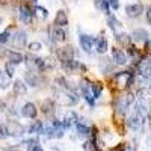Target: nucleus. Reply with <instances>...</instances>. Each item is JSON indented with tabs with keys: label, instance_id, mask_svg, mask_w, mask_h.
<instances>
[{
	"label": "nucleus",
	"instance_id": "4c0bfd02",
	"mask_svg": "<svg viewBox=\"0 0 151 151\" xmlns=\"http://www.w3.org/2000/svg\"><path fill=\"white\" fill-rule=\"evenodd\" d=\"M5 55H8V50H6L3 45H0V58H3Z\"/></svg>",
	"mask_w": 151,
	"mask_h": 151
},
{
	"label": "nucleus",
	"instance_id": "f8f14e48",
	"mask_svg": "<svg viewBox=\"0 0 151 151\" xmlns=\"http://www.w3.org/2000/svg\"><path fill=\"white\" fill-rule=\"evenodd\" d=\"M112 59H113V62H115L116 65H124V64H127L129 56H127L125 52H122L121 48H115V47H113L112 48Z\"/></svg>",
	"mask_w": 151,
	"mask_h": 151
},
{
	"label": "nucleus",
	"instance_id": "5701e85b",
	"mask_svg": "<svg viewBox=\"0 0 151 151\" xmlns=\"http://www.w3.org/2000/svg\"><path fill=\"white\" fill-rule=\"evenodd\" d=\"M8 59H9L8 62H11L14 65H18L21 62H24V56L20 52H14V50H9L8 52Z\"/></svg>",
	"mask_w": 151,
	"mask_h": 151
},
{
	"label": "nucleus",
	"instance_id": "39448f33",
	"mask_svg": "<svg viewBox=\"0 0 151 151\" xmlns=\"http://www.w3.org/2000/svg\"><path fill=\"white\" fill-rule=\"evenodd\" d=\"M79 42H80V47L85 53L89 55L94 48V36L88 35V33H80L79 35Z\"/></svg>",
	"mask_w": 151,
	"mask_h": 151
},
{
	"label": "nucleus",
	"instance_id": "9d476101",
	"mask_svg": "<svg viewBox=\"0 0 151 151\" xmlns=\"http://www.w3.org/2000/svg\"><path fill=\"white\" fill-rule=\"evenodd\" d=\"M11 41H12V45L14 47H18V48L26 47V44H27V33L24 30H18V32L14 33V36L11 38Z\"/></svg>",
	"mask_w": 151,
	"mask_h": 151
},
{
	"label": "nucleus",
	"instance_id": "f257e3e1",
	"mask_svg": "<svg viewBox=\"0 0 151 151\" xmlns=\"http://www.w3.org/2000/svg\"><path fill=\"white\" fill-rule=\"evenodd\" d=\"M144 119H145V115H142L139 110L134 109L133 113L127 118L129 129L133 130V132H141V130H142V125H144Z\"/></svg>",
	"mask_w": 151,
	"mask_h": 151
},
{
	"label": "nucleus",
	"instance_id": "a19ab883",
	"mask_svg": "<svg viewBox=\"0 0 151 151\" xmlns=\"http://www.w3.org/2000/svg\"><path fill=\"white\" fill-rule=\"evenodd\" d=\"M122 151H134V150H133V148H132V147H127V145H125V147H124V150H122Z\"/></svg>",
	"mask_w": 151,
	"mask_h": 151
},
{
	"label": "nucleus",
	"instance_id": "6e6552de",
	"mask_svg": "<svg viewBox=\"0 0 151 151\" xmlns=\"http://www.w3.org/2000/svg\"><path fill=\"white\" fill-rule=\"evenodd\" d=\"M26 62H27L30 67H33V68L36 70V73H41V71H44V70L47 68L45 59H42V58H35V56H32V55H27V56H26Z\"/></svg>",
	"mask_w": 151,
	"mask_h": 151
},
{
	"label": "nucleus",
	"instance_id": "4be33fe9",
	"mask_svg": "<svg viewBox=\"0 0 151 151\" xmlns=\"http://www.w3.org/2000/svg\"><path fill=\"white\" fill-rule=\"evenodd\" d=\"M60 65H62V68H64L67 73H74L77 68H80V67H82L80 62H79V60H74V59L67 60V62H60Z\"/></svg>",
	"mask_w": 151,
	"mask_h": 151
},
{
	"label": "nucleus",
	"instance_id": "f3484780",
	"mask_svg": "<svg viewBox=\"0 0 151 151\" xmlns=\"http://www.w3.org/2000/svg\"><path fill=\"white\" fill-rule=\"evenodd\" d=\"M50 35H52V40H53L55 42H64L65 38H67L65 30L62 29V27H56V26L50 30Z\"/></svg>",
	"mask_w": 151,
	"mask_h": 151
},
{
	"label": "nucleus",
	"instance_id": "ea45409f",
	"mask_svg": "<svg viewBox=\"0 0 151 151\" xmlns=\"http://www.w3.org/2000/svg\"><path fill=\"white\" fill-rule=\"evenodd\" d=\"M145 48L148 50V52H150V50H151V41H150V40H148V41L145 42Z\"/></svg>",
	"mask_w": 151,
	"mask_h": 151
},
{
	"label": "nucleus",
	"instance_id": "37998d69",
	"mask_svg": "<svg viewBox=\"0 0 151 151\" xmlns=\"http://www.w3.org/2000/svg\"><path fill=\"white\" fill-rule=\"evenodd\" d=\"M0 24H2V18H0Z\"/></svg>",
	"mask_w": 151,
	"mask_h": 151
},
{
	"label": "nucleus",
	"instance_id": "ddd939ff",
	"mask_svg": "<svg viewBox=\"0 0 151 151\" xmlns=\"http://www.w3.org/2000/svg\"><path fill=\"white\" fill-rule=\"evenodd\" d=\"M20 113H21V116H24V118L35 119L36 118V113H38V109H36V106L33 103H26V104H23Z\"/></svg>",
	"mask_w": 151,
	"mask_h": 151
},
{
	"label": "nucleus",
	"instance_id": "393cba45",
	"mask_svg": "<svg viewBox=\"0 0 151 151\" xmlns=\"http://www.w3.org/2000/svg\"><path fill=\"white\" fill-rule=\"evenodd\" d=\"M24 145H26L27 151H44L41 144L38 142V139H27L24 141Z\"/></svg>",
	"mask_w": 151,
	"mask_h": 151
},
{
	"label": "nucleus",
	"instance_id": "0eeeda50",
	"mask_svg": "<svg viewBox=\"0 0 151 151\" xmlns=\"http://www.w3.org/2000/svg\"><path fill=\"white\" fill-rule=\"evenodd\" d=\"M80 91H82V97L85 98V101L89 104V106H94L95 104V98H94L92 91H91V85L88 83L86 80H83L80 83Z\"/></svg>",
	"mask_w": 151,
	"mask_h": 151
},
{
	"label": "nucleus",
	"instance_id": "e433bc0d",
	"mask_svg": "<svg viewBox=\"0 0 151 151\" xmlns=\"http://www.w3.org/2000/svg\"><path fill=\"white\" fill-rule=\"evenodd\" d=\"M145 14H147V21H148V24L151 26V6L147 8V12H145Z\"/></svg>",
	"mask_w": 151,
	"mask_h": 151
},
{
	"label": "nucleus",
	"instance_id": "7c9ffc66",
	"mask_svg": "<svg viewBox=\"0 0 151 151\" xmlns=\"http://www.w3.org/2000/svg\"><path fill=\"white\" fill-rule=\"evenodd\" d=\"M115 40H116V42H119V44H122V45H129L130 44V36L127 35V33H115Z\"/></svg>",
	"mask_w": 151,
	"mask_h": 151
},
{
	"label": "nucleus",
	"instance_id": "f704fd0d",
	"mask_svg": "<svg viewBox=\"0 0 151 151\" xmlns=\"http://www.w3.org/2000/svg\"><path fill=\"white\" fill-rule=\"evenodd\" d=\"M107 5H109V8H112V9H118L119 8V0H107Z\"/></svg>",
	"mask_w": 151,
	"mask_h": 151
},
{
	"label": "nucleus",
	"instance_id": "dca6fc26",
	"mask_svg": "<svg viewBox=\"0 0 151 151\" xmlns=\"http://www.w3.org/2000/svg\"><path fill=\"white\" fill-rule=\"evenodd\" d=\"M53 23H55L56 27H65V26H68V17L65 14V11L59 9L56 12V17H55V21Z\"/></svg>",
	"mask_w": 151,
	"mask_h": 151
},
{
	"label": "nucleus",
	"instance_id": "9b49d317",
	"mask_svg": "<svg viewBox=\"0 0 151 151\" xmlns=\"http://www.w3.org/2000/svg\"><path fill=\"white\" fill-rule=\"evenodd\" d=\"M77 122H79V115H77V113H76L74 110H68V112L65 113L64 119H62V125H64L65 130L74 127V125L77 124Z\"/></svg>",
	"mask_w": 151,
	"mask_h": 151
},
{
	"label": "nucleus",
	"instance_id": "c756f323",
	"mask_svg": "<svg viewBox=\"0 0 151 151\" xmlns=\"http://www.w3.org/2000/svg\"><path fill=\"white\" fill-rule=\"evenodd\" d=\"M91 91H92L94 98L97 100L100 95H101V92H103V83H101V82H95V83H92V85H91Z\"/></svg>",
	"mask_w": 151,
	"mask_h": 151
},
{
	"label": "nucleus",
	"instance_id": "58836bf2",
	"mask_svg": "<svg viewBox=\"0 0 151 151\" xmlns=\"http://www.w3.org/2000/svg\"><path fill=\"white\" fill-rule=\"evenodd\" d=\"M2 151H18L17 147H8V148H3Z\"/></svg>",
	"mask_w": 151,
	"mask_h": 151
},
{
	"label": "nucleus",
	"instance_id": "a878e982",
	"mask_svg": "<svg viewBox=\"0 0 151 151\" xmlns=\"http://www.w3.org/2000/svg\"><path fill=\"white\" fill-rule=\"evenodd\" d=\"M27 132H29L30 134H41V133L44 132V124H42L41 121H33V124L27 129Z\"/></svg>",
	"mask_w": 151,
	"mask_h": 151
},
{
	"label": "nucleus",
	"instance_id": "a211bd4d",
	"mask_svg": "<svg viewBox=\"0 0 151 151\" xmlns=\"http://www.w3.org/2000/svg\"><path fill=\"white\" fill-rule=\"evenodd\" d=\"M132 40L139 41V42H147L150 40V33L145 29H136L132 32Z\"/></svg>",
	"mask_w": 151,
	"mask_h": 151
},
{
	"label": "nucleus",
	"instance_id": "2f4dec72",
	"mask_svg": "<svg viewBox=\"0 0 151 151\" xmlns=\"http://www.w3.org/2000/svg\"><path fill=\"white\" fill-rule=\"evenodd\" d=\"M3 71L9 76V77H12V76L15 74V65H14V64H11V62H6V64H5V70H3Z\"/></svg>",
	"mask_w": 151,
	"mask_h": 151
},
{
	"label": "nucleus",
	"instance_id": "7ed1b4c3",
	"mask_svg": "<svg viewBox=\"0 0 151 151\" xmlns=\"http://www.w3.org/2000/svg\"><path fill=\"white\" fill-rule=\"evenodd\" d=\"M5 132H6V136H23L26 133V127L23 124H20L18 121H8V124L5 125Z\"/></svg>",
	"mask_w": 151,
	"mask_h": 151
},
{
	"label": "nucleus",
	"instance_id": "6ab92c4d",
	"mask_svg": "<svg viewBox=\"0 0 151 151\" xmlns=\"http://www.w3.org/2000/svg\"><path fill=\"white\" fill-rule=\"evenodd\" d=\"M41 110H42L44 115H47V116L53 115L55 110H56V104H55V101H53V100H50V98L44 100V103L41 104Z\"/></svg>",
	"mask_w": 151,
	"mask_h": 151
},
{
	"label": "nucleus",
	"instance_id": "412c9836",
	"mask_svg": "<svg viewBox=\"0 0 151 151\" xmlns=\"http://www.w3.org/2000/svg\"><path fill=\"white\" fill-rule=\"evenodd\" d=\"M76 130H77V134L82 136V137H89L91 136V127L86 125V122H83V119L76 124Z\"/></svg>",
	"mask_w": 151,
	"mask_h": 151
},
{
	"label": "nucleus",
	"instance_id": "aec40b11",
	"mask_svg": "<svg viewBox=\"0 0 151 151\" xmlns=\"http://www.w3.org/2000/svg\"><path fill=\"white\" fill-rule=\"evenodd\" d=\"M132 76H134L132 71H121V73H116V74H115V80H116L121 86H127Z\"/></svg>",
	"mask_w": 151,
	"mask_h": 151
},
{
	"label": "nucleus",
	"instance_id": "423d86ee",
	"mask_svg": "<svg viewBox=\"0 0 151 151\" xmlns=\"http://www.w3.org/2000/svg\"><path fill=\"white\" fill-rule=\"evenodd\" d=\"M33 9H30L29 5L26 3H21L20 5V21L24 23V24H30L32 20H33Z\"/></svg>",
	"mask_w": 151,
	"mask_h": 151
},
{
	"label": "nucleus",
	"instance_id": "1a4fd4ad",
	"mask_svg": "<svg viewBox=\"0 0 151 151\" xmlns=\"http://www.w3.org/2000/svg\"><path fill=\"white\" fill-rule=\"evenodd\" d=\"M24 80H26V85H29V86H40V83L42 82L40 73L32 71V70L24 71Z\"/></svg>",
	"mask_w": 151,
	"mask_h": 151
},
{
	"label": "nucleus",
	"instance_id": "c85d7f7f",
	"mask_svg": "<svg viewBox=\"0 0 151 151\" xmlns=\"http://www.w3.org/2000/svg\"><path fill=\"white\" fill-rule=\"evenodd\" d=\"M129 55H130V58L133 59V62L134 64H139L141 62V53H139V50H137L136 47H133V45H129Z\"/></svg>",
	"mask_w": 151,
	"mask_h": 151
},
{
	"label": "nucleus",
	"instance_id": "f03ea898",
	"mask_svg": "<svg viewBox=\"0 0 151 151\" xmlns=\"http://www.w3.org/2000/svg\"><path fill=\"white\" fill-rule=\"evenodd\" d=\"M134 101V97L133 94H127V95H122L121 98H118V101L115 104V110L118 115H125L130 107V104Z\"/></svg>",
	"mask_w": 151,
	"mask_h": 151
},
{
	"label": "nucleus",
	"instance_id": "c9c22d12",
	"mask_svg": "<svg viewBox=\"0 0 151 151\" xmlns=\"http://www.w3.org/2000/svg\"><path fill=\"white\" fill-rule=\"evenodd\" d=\"M35 11H36V12H41L42 18H47V17H48V11H47L45 8H42V6H36Z\"/></svg>",
	"mask_w": 151,
	"mask_h": 151
},
{
	"label": "nucleus",
	"instance_id": "b1692460",
	"mask_svg": "<svg viewBox=\"0 0 151 151\" xmlns=\"http://www.w3.org/2000/svg\"><path fill=\"white\" fill-rule=\"evenodd\" d=\"M12 89H14V94L17 95H24L27 92V86L23 80H15L14 85H12Z\"/></svg>",
	"mask_w": 151,
	"mask_h": 151
},
{
	"label": "nucleus",
	"instance_id": "473e14b6",
	"mask_svg": "<svg viewBox=\"0 0 151 151\" xmlns=\"http://www.w3.org/2000/svg\"><path fill=\"white\" fill-rule=\"evenodd\" d=\"M29 50L32 53H36V52H40V50L42 48V44L41 42H38V41H33V42H29Z\"/></svg>",
	"mask_w": 151,
	"mask_h": 151
},
{
	"label": "nucleus",
	"instance_id": "cd10ccee",
	"mask_svg": "<svg viewBox=\"0 0 151 151\" xmlns=\"http://www.w3.org/2000/svg\"><path fill=\"white\" fill-rule=\"evenodd\" d=\"M9 85H11V77L3 70H0V88L6 89V88H9Z\"/></svg>",
	"mask_w": 151,
	"mask_h": 151
},
{
	"label": "nucleus",
	"instance_id": "4468645a",
	"mask_svg": "<svg viewBox=\"0 0 151 151\" xmlns=\"http://www.w3.org/2000/svg\"><path fill=\"white\" fill-rule=\"evenodd\" d=\"M144 12V6L141 3H132L125 6V14H127L130 18H137Z\"/></svg>",
	"mask_w": 151,
	"mask_h": 151
},
{
	"label": "nucleus",
	"instance_id": "bb28decb",
	"mask_svg": "<svg viewBox=\"0 0 151 151\" xmlns=\"http://www.w3.org/2000/svg\"><path fill=\"white\" fill-rule=\"evenodd\" d=\"M107 26H109L112 30H118L122 24H121V21H119L115 15H109V17H107Z\"/></svg>",
	"mask_w": 151,
	"mask_h": 151
},
{
	"label": "nucleus",
	"instance_id": "2eb2a0df",
	"mask_svg": "<svg viewBox=\"0 0 151 151\" xmlns=\"http://www.w3.org/2000/svg\"><path fill=\"white\" fill-rule=\"evenodd\" d=\"M94 45H95V50H97V53L100 55H103L107 52V48H109V44H107V40L101 35V36H97L94 38Z\"/></svg>",
	"mask_w": 151,
	"mask_h": 151
},
{
	"label": "nucleus",
	"instance_id": "72a5a7b5",
	"mask_svg": "<svg viewBox=\"0 0 151 151\" xmlns=\"http://www.w3.org/2000/svg\"><path fill=\"white\" fill-rule=\"evenodd\" d=\"M9 40H11V33H9V30H5V32L0 33V45L6 44Z\"/></svg>",
	"mask_w": 151,
	"mask_h": 151
},
{
	"label": "nucleus",
	"instance_id": "20e7f679",
	"mask_svg": "<svg viewBox=\"0 0 151 151\" xmlns=\"http://www.w3.org/2000/svg\"><path fill=\"white\" fill-rule=\"evenodd\" d=\"M56 56H58V59H59L60 62H67V60L74 59V56H76L74 47H71V45H65V47H60V48H58Z\"/></svg>",
	"mask_w": 151,
	"mask_h": 151
},
{
	"label": "nucleus",
	"instance_id": "79ce46f5",
	"mask_svg": "<svg viewBox=\"0 0 151 151\" xmlns=\"http://www.w3.org/2000/svg\"><path fill=\"white\" fill-rule=\"evenodd\" d=\"M148 115H150V118H151V107H150V110H148Z\"/></svg>",
	"mask_w": 151,
	"mask_h": 151
}]
</instances>
